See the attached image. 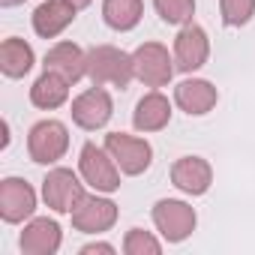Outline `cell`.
<instances>
[{"label": "cell", "instance_id": "obj_1", "mask_svg": "<svg viewBox=\"0 0 255 255\" xmlns=\"http://www.w3.org/2000/svg\"><path fill=\"white\" fill-rule=\"evenodd\" d=\"M87 75L93 84L126 87L135 75V63L126 51H120L114 45H96L87 51Z\"/></svg>", "mask_w": 255, "mask_h": 255}, {"label": "cell", "instance_id": "obj_2", "mask_svg": "<svg viewBox=\"0 0 255 255\" xmlns=\"http://www.w3.org/2000/svg\"><path fill=\"white\" fill-rule=\"evenodd\" d=\"M69 147V132L60 120H39L27 135V153L39 165L57 162Z\"/></svg>", "mask_w": 255, "mask_h": 255}, {"label": "cell", "instance_id": "obj_3", "mask_svg": "<svg viewBox=\"0 0 255 255\" xmlns=\"http://www.w3.org/2000/svg\"><path fill=\"white\" fill-rule=\"evenodd\" d=\"M114 156L96 144H84L81 147V159H78V168H81V177L96 189V192H114L120 186V174L114 168Z\"/></svg>", "mask_w": 255, "mask_h": 255}, {"label": "cell", "instance_id": "obj_4", "mask_svg": "<svg viewBox=\"0 0 255 255\" xmlns=\"http://www.w3.org/2000/svg\"><path fill=\"white\" fill-rule=\"evenodd\" d=\"M153 225L159 228V234L168 240V243H180L192 234L195 228V210L183 201H174V198H162L156 201L153 207Z\"/></svg>", "mask_w": 255, "mask_h": 255}, {"label": "cell", "instance_id": "obj_5", "mask_svg": "<svg viewBox=\"0 0 255 255\" xmlns=\"http://www.w3.org/2000/svg\"><path fill=\"white\" fill-rule=\"evenodd\" d=\"M105 150L114 156V162L120 165L123 174H141V171L150 168V159H153V150H150L147 141L123 135V132L105 135Z\"/></svg>", "mask_w": 255, "mask_h": 255}, {"label": "cell", "instance_id": "obj_6", "mask_svg": "<svg viewBox=\"0 0 255 255\" xmlns=\"http://www.w3.org/2000/svg\"><path fill=\"white\" fill-rule=\"evenodd\" d=\"M132 63H135V78L144 81L147 87H162L171 81L174 75V66H171V57L168 51L159 45V42H144L135 48L132 54Z\"/></svg>", "mask_w": 255, "mask_h": 255}, {"label": "cell", "instance_id": "obj_7", "mask_svg": "<svg viewBox=\"0 0 255 255\" xmlns=\"http://www.w3.org/2000/svg\"><path fill=\"white\" fill-rule=\"evenodd\" d=\"M42 195L45 204L57 213H72L78 207V201L84 198V186L78 183V177L69 168H54L48 171V177L42 180Z\"/></svg>", "mask_w": 255, "mask_h": 255}, {"label": "cell", "instance_id": "obj_8", "mask_svg": "<svg viewBox=\"0 0 255 255\" xmlns=\"http://www.w3.org/2000/svg\"><path fill=\"white\" fill-rule=\"evenodd\" d=\"M207 57H210L207 33L198 24H186L174 39V66L180 72H195L207 63Z\"/></svg>", "mask_w": 255, "mask_h": 255}, {"label": "cell", "instance_id": "obj_9", "mask_svg": "<svg viewBox=\"0 0 255 255\" xmlns=\"http://www.w3.org/2000/svg\"><path fill=\"white\" fill-rule=\"evenodd\" d=\"M117 222V204L108 198H96V195H84L78 201V207L72 210V225L84 234H99L108 231Z\"/></svg>", "mask_w": 255, "mask_h": 255}, {"label": "cell", "instance_id": "obj_10", "mask_svg": "<svg viewBox=\"0 0 255 255\" xmlns=\"http://www.w3.org/2000/svg\"><path fill=\"white\" fill-rule=\"evenodd\" d=\"M36 210V192L30 183L18 177H6L0 183V216L3 222H21Z\"/></svg>", "mask_w": 255, "mask_h": 255}, {"label": "cell", "instance_id": "obj_11", "mask_svg": "<svg viewBox=\"0 0 255 255\" xmlns=\"http://www.w3.org/2000/svg\"><path fill=\"white\" fill-rule=\"evenodd\" d=\"M111 117V96L96 84L90 90H84L81 96H75L72 102V120L81 129H102Z\"/></svg>", "mask_w": 255, "mask_h": 255}, {"label": "cell", "instance_id": "obj_12", "mask_svg": "<svg viewBox=\"0 0 255 255\" xmlns=\"http://www.w3.org/2000/svg\"><path fill=\"white\" fill-rule=\"evenodd\" d=\"M213 171L201 156H183L171 165V183L186 195H204L210 189Z\"/></svg>", "mask_w": 255, "mask_h": 255}, {"label": "cell", "instance_id": "obj_13", "mask_svg": "<svg viewBox=\"0 0 255 255\" xmlns=\"http://www.w3.org/2000/svg\"><path fill=\"white\" fill-rule=\"evenodd\" d=\"M75 6L66 0H45L42 6H36L33 12V30L42 39H54L57 33H63L72 21H75Z\"/></svg>", "mask_w": 255, "mask_h": 255}, {"label": "cell", "instance_id": "obj_14", "mask_svg": "<svg viewBox=\"0 0 255 255\" xmlns=\"http://www.w3.org/2000/svg\"><path fill=\"white\" fill-rule=\"evenodd\" d=\"M45 69H51V72L63 75L69 84H75L78 78L87 75V54L75 42H57L45 54Z\"/></svg>", "mask_w": 255, "mask_h": 255}, {"label": "cell", "instance_id": "obj_15", "mask_svg": "<svg viewBox=\"0 0 255 255\" xmlns=\"http://www.w3.org/2000/svg\"><path fill=\"white\" fill-rule=\"evenodd\" d=\"M60 249V225L48 216L33 219L21 231V252L27 255H54Z\"/></svg>", "mask_w": 255, "mask_h": 255}, {"label": "cell", "instance_id": "obj_16", "mask_svg": "<svg viewBox=\"0 0 255 255\" xmlns=\"http://www.w3.org/2000/svg\"><path fill=\"white\" fill-rule=\"evenodd\" d=\"M174 99L186 114H207L216 105V87L204 78H189L174 87Z\"/></svg>", "mask_w": 255, "mask_h": 255}, {"label": "cell", "instance_id": "obj_17", "mask_svg": "<svg viewBox=\"0 0 255 255\" xmlns=\"http://www.w3.org/2000/svg\"><path fill=\"white\" fill-rule=\"evenodd\" d=\"M168 120H171V105L156 90L141 96V102L135 105V114H132V123H135L138 132H159Z\"/></svg>", "mask_w": 255, "mask_h": 255}, {"label": "cell", "instance_id": "obj_18", "mask_svg": "<svg viewBox=\"0 0 255 255\" xmlns=\"http://www.w3.org/2000/svg\"><path fill=\"white\" fill-rule=\"evenodd\" d=\"M66 96H69V81H66L63 75L51 72V69H45V72L33 81V87H30V102H33L36 108H45V111L63 105Z\"/></svg>", "mask_w": 255, "mask_h": 255}, {"label": "cell", "instance_id": "obj_19", "mask_svg": "<svg viewBox=\"0 0 255 255\" xmlns=\"http://www.w3.org/2000/svg\"><path fill=\"white\" fill-rule=\"evenodd\" d=\"M30 66H33V48L15 36L3 39V45H0V69H3V75L21 78L30 72Z\"/></svg>", "mask_w": 255, "mask_h": 255}, {"label": "cell", "instance_id": "obj_20", "mask_svg": "<svg viewBox=\"0 0 255 255\" xmlns=\"http://www.w3.org/2000/svg\"><path fill=\"white\" fill-rule=\"evenodd\" d=\"M141 12H144L141 0H102L105 24L114 30H132L141 21Z\"/></svg>", "mask_w": 255, "mask_h": 255}, {"label": "cell", "instance_id": "obj_21", "mask_svg": "<svg viewBox=\"0 0 255 255\" xmlns=\"http://www.w3.org/2000/svg\"><path fill=\"white\" fill-rule=\"evenodd\" d=\"M153 6L165 24H189L195 12V0H153Z\"/></svg>", "mask_w": 255, "mask_h": 255}, {"label": "cell", "instance_id": "obj_22", "mask_svg": "<svg viewBox=\"0 0 255 255\" xmlns=\"http://www.w3.org/2000/svg\"><path fill=\"white\" fill-rule=\"evenodd\" d=\"M219 9L228 27H240L255 15V0H219Z\"/></svg>", "mask_w": 255, "mask_h": 255}, {"label": "cell", "instance_id": "obj_23", "mask_svg": "<svg viewBox=\"0 0 255 255\" xmlns=\"http://www.w3.org/2000/svg\"><path fill=\"white\" fill-rule=\"evenodd\" d=\"M159 240L153 237V234H147V231H141V228H132L129 234H126V240H123V252L126 255H159Z\"/></svg>", "mask_w": 255, "mask_h": 255}, {"label": "cell", "instance_id": "obj_24", "mask_svg": "<svg viewBox=\"0 0 255 255\" xmlns=\"http://www.w3.org/2000/svg\"><path fill=\"white\" fill-rule=\"evenodd\" d=\"M96 252L111 255V252H114V246H108V243H90V246H84V249H81V255H96Z\"/></svg>", "mask_w": 255, "mask_h": 255}, {"label": "cell", "instance_id": "obj_25", "mask_svg": "<svg viewBox=\"0 0 255 255\" xmlns=\"http://www.w3.org/2000/svg\"><path fill=\"white\" fill-rule=\"evenodd\" d=\"M66 3H72L75 9H84V6H90V0H66Z\"/></svg>", "mask_w": 255, "mask_h": 255}, {"label": "cell", "instance_id": "obj_26", "mask_svg": "<svg viewBox=\"0 0 255 255\" xmlns=\"http://www.w3.org/2000/svg\"><path fill=\"white\" fill-rule=\"evenodd\" d=\"M3 6H18V3H24V0H0Z\"/></svg>", "mask_w": 255, "mask_h": 255}]
</instances>
